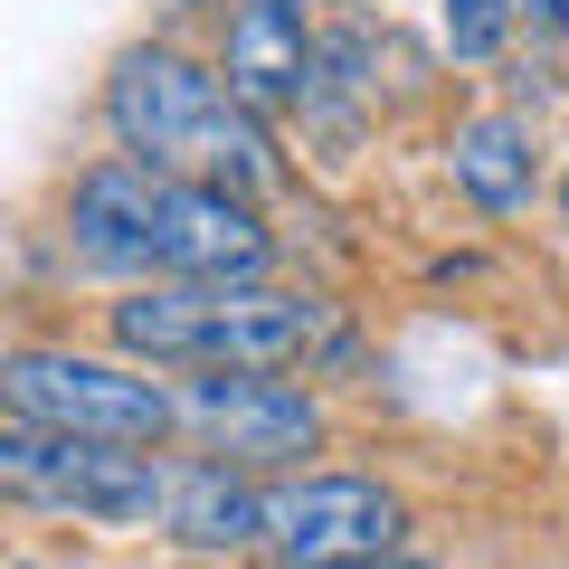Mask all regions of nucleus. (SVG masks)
<instances>
[{
	"label": "nucleus",
	"mask_w": 569,
	"mask_h": 569,
	"mask_svg": "<svg viewBox=\"0 0 569 569\" xmlns=\"http://www.w3.org/2000/svg\"><path fill=\"white\" fill-rule=\"evenodd\" d=\"M512 20H522V0H447V48L466 67H485L493 48L512 39Z\"/></svg>",
	"instance_id": "nucleus-12"
},
{
	"label": "nucleus",
	"mask_w": 569,
	"mask_h": 569,
	"mask_svg": "<svg viewBox=\"0 0 569 569\" xmlns=\"http://www.w3.org/2000/svg\"><path fill=\"white\" fill-rule=\"evenodd\" d=\"M522 20L541 29V39H560V29H569V0H522Z\"/></svg>",
	"instance_id": "nucleus-13"
},
{
	"label": "nucleus",
	"mask_w": 569,
	"mask_h": 569,
	"mask_svg": "<svg viewBox=\"0 0 569 569\" xmlns=\"http://www.w3.org/2000/svg\"><path fill=\"white\" fill-rule=\"evenodd\" d=\"M447 162H456V190L475 209H493V219L531 209V123L522 114H466L456 142H447Z\"/></svg>",
	"instance_id": "nucleus-10"
},
{
	"label": "nucleus",
	"mask_w": 569,
	"mask_h": 569,
	"mask_svg": "<svg viewBox=\"0 0 569 569\" xmlns=\"http://www.w3.org/2000/svg\"><path fill=\"white\" fill-rule=\"evenodd\" d=\"M0 485L20 503L48 512H96V522H152L171 512V485L181 475L152 466L142 447H104V437H58V427L10 418L0 427Z\"/></svg>",
	"instance_id": "nucleus-4"
},
{
	"label": "nucleus",
	"mask_w": 569,
	"mask_h": 569,
	"mask_svg": "<svg viewBox=\"0 0 569 569\" xmlns=\"http://www.w3.org/2000/svg\"><path fill=\"white\" fill-rule=\"evenodd\" d=\"M351 569H427V560H408V550H389V560H351Z\"/></svg>",
	"instance_id": "nucleus-14"
},
{
	"label": "nucleus",
	"mask_w": 569,
	"mask_h": 569,
	"mask_svg": "<svg viewBox=\"0 0 569 569\" xmlns=\"http://www.w3.org/2000/svg\"><path fill=\"white\" fill-rule=\"evenodd\" d=\"M181 569H209V560H181Z\"/></svg>",
	"instance_id": "nucleus-15"
},
{
	"label": "nucleus",
	"mask_w": 569,
	"mask_h": 569,
	"mask_svg": "<svg viewBox=\"0 0 569 569\" xmlns=\"http://www.w3.org/2000/svg\"><path fill=\"white\" fill-rule=\"evenodd\" d=\"M266 238L257 200L219 181H171V209H162V276L171 284H266Z\"/></svg>",
	"instance_id": "nucleus-7"
},
{
	"label": "nucleus",
	"mask_w": 569,
	"mask_h": 569,
	"mask_svg": "<svg viewBox=\"0 0 569 569\" xmlns=\"http://www.w3.org/2000/svg\"><path fill=\"white\" fill-rule=\"evenodd\" d=\"M0 399L29 427L104 437V447H152L162 427H181V389L142 380L123 361H86V351H10L0 361Z\"/></svg>",
	"instance_id": "nucleus-3"
},
{
	"label": "nucleus",
	"mask_w": 569,
	"mask_h": 569,
	"mask_svg": "<svg viewBox=\"0 0 569 569\" xmlns=\"http://www.w3.org/2000/svg\"><path fill=\"white\" fill-rule=\"evenodd\" d=\"M162 209H171V181L152 162H96L67 200V238L104 276H162Z\"/></svg>",
	"instance_id": "nucleus-8"
},
{
	"label": "nucleus",
	"mask_w": 569,
	"mask_h": 569,
	"mask_svg": "<svg viewBox=\"0 0 569 569\" xmlns=\"http://www.w3.org/2000/svg\"><path fill=\"white\" fill-rule=\"evenodd\" d=\"M104 123L133 162L152 171H190V181H219L238 200H257L276 181V142L266 114H247L228 96V77L190 67L181 48H123L114 77H104Z\"/></svg>",
	"instance_id": "nucleus-1"
},
{
	"label": "nucleus",
	"mask_w": 569,
	"mask_h": 569,
	"mask_svg": "<svg viewBox=\"0 0 569 569\" xmlns=\"http://www.w3.org/2000/svg\"><path fill=\"white\" fill-rule=\"evenodd\" d=\"M162 522L181 531L190 550H247V541H266V493L247 485V475H228V466H190L181 485H171Z\"/></svg>",
	"instance_id": "nucleus-11"
},
{
	"label": "nucleus",
	"mask_w": 569,
	"mask_h": 569,
	"mask_svg": "<svg viewBox=\"0 0 569 569\" xmlns=\"http://www.w3.org/2000/svg\"><path fill=\"white\" fill-rule=\"evenodd\" d=\"M181 427L209 456H238V466H276V456L323 447L313 389L276 380V370H190L181 380Z\"/></svg>",
	"instance_id": "nucleus-6"
},
{
	"label": "nucleus",
	"mask_w": 569,
	"mask_h": 569,
	"mask_svg": "<svg viewBox=\"0 0 569 569\" xmlns=\"http://www.w3.org/2000/svg\"><path fill=\"white\" fill-rule=\"evenodd\" d=\"M114 342L152 370H284L313 342L323 305L284 295V284H133L104 305Z\"/></svg>",
	"instance_id": "nucleus-2"
},
{
	"label": "nucleus",
	"mask_w": 569,
	"mask_h": 569,
	"mask_svg": "<svg viewBox=\"0 0 569 569\" xmlns=\"http://www.w3.org/2000/svg\"><path fill=\"white\" fill-rule=\"evenodd\" d=\"M408 531L399 493L370 475H295L266 493V550L284 569H351V560H389Z\"/></svg>",
	"instance_id": "nucleus-5"
},
{
	"label": "nucleus",
	"mask_w": 569,
	"mask_h": 569,
	"mask_svg": "<svg viewBox=\"0 0 569 569\" xmlns=\"http://www.w3.org/2000/svg\"><path fill=\"white\" fill-rule=\"evenodd\" d=\"M219 77H228V96H238L247 114H284V104H305L313 77H323V48H313L305 10H295V0H238Z\"/></svg>",
	"instance_id": "nucleus-9"
}]
</instances>
